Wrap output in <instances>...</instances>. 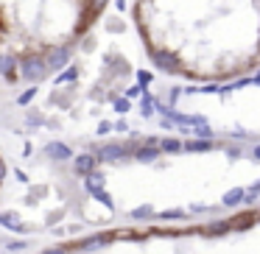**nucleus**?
I'll use <instances>...</instances> for the list:
<instances>
[{"instance_id": "nucleus-3", "label": "nucleus", "mask_w": 260, "mask_h": 254, "mask_svg": "<svg viewBox=\"0 0 260 254\" xmlns=\"http://www.w3.org/2000/svg\"><path fill=\"white\" fill-rule=\"evenodd\" d=\"M3 185H6V159L0 154V193H3Z\"/></svg>"}, {"instance_id": "nucleus-1", "label": "nucleus", "mask_w": 260, "mask_h": 254, "mask_svg": "<svg viewBox=\"0 0 260 254\" xmlns=\"http://www.w3.org/2000/svg\"><path fill=\"white\" fill-rule=\"evenodd\" d=\"M106 17L171 78L229 84L260 70V0H0V78H53Z\"/></svg>"}, {"instance_id": "nucleus-2", "label": "nucleus", "mask_w": 260, "mask_h": 254, "mask_svg": "<svg viewBox=\"0 0 260 254\" xmlns=\"http://www.w3.org/2000/svg\"><path fill=\"white\" fill-rule=\"evenodd\" d=\"M34 254H260V204L193 223H140L56 240Z\"/></svg>"}]
</instances>
